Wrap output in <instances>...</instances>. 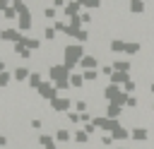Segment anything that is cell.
Here are the masks:
<instances>
[{"mask_svg":"<svg viewBox=\"0 0 154 149\" xmlns=\"http://www.w3.org/2000/svg\"><path fill=\"white\" fill-rule=\"evenodd\" d=\"M82 58H84V48H82L79 43H70V46L63 48V65H67L70 70H72L75 65H79Z\"/></svg>","mask_w":154,"mask_h":149,"instance_id":"6da1fadb","label":"cell"},{"mask_svg":"<svg viewBox=\"0 0 154 149\" xmlns=\"http://www.w3.org/2000/svg\"><path fill=\"white\" fill-rule=\"evenodd\" d=\"M22 36H24V34H22L17 26H5V29H2V34H0V41H5V43H12V46H14V43H19V38H22Z\"/></svg>","mask_w":154,"mask_h":149,"instance_id":"7a4b0ae2","label":"cell"},{"mask_svg":"<svg viewBox=\"0 0 154 149\" xmlns=\"http://www.w3.org/2000/svg\"><path fill=\"white\" fill-rule=\"evenodd\" d=\"M36 94H38L43 101H53V99L58 96V87H55L53 82H43V84L36 89Z\"/></svg>","mask_w":154,"mask_h":149,"instance_id":"3957f363","label":"cell"},{"mask_svg":"<svg viewBox=\"0 0 154 149\" xmlns=\"http://www.w3.org/2000/svg\"><path fill=\"white\" fill-rule=\"evenodd\" d=\"M51 103V108L55 111V113H70V106H72V101L67 99V96H55L53 101H48Z\"/></svg>","mask_w":154,"mask_h":149,"instance_id":"277c9868","label":"cell"},{"mask_svg":"<svg viewBox=\"0 0 154 149\" xmlns=\"http://www.w3.org/2000/svg\"><path fill=\"white\" fill-rule=\"evenodd\" d=\"M53 137H55L58 144H70V142H72V132H70V127H55Z\"/></svg>","mask_w":154,"mask_h":149,"instance_id":"5b68a950","label":"cell"},{"mask_svg":"<svg viewBox=\"0 0 154 149\" xmlns=\"http://www.w3.org/2000/svg\"><path fill=\"white\" fill-rule=\"evenodd\" d=\"M29 74H31V70H29L26 65H17V67L12 70V79H14V82H19V84H22V82H26V79H29Z\"/></svg>","mask_w":154,"mask_h":149,"instance_id":"8992f818","label":"cell"},{"mask_svg":"<svg viewBox=\"0 0 154 149\" xmlns=\"http://www.w3.org/2000/svg\"><path fill=\"white\" fill-rule=\"evenodd\" d=\"M31 24H34V19H31V12H24V14H19L17 17V29L24 34V31H29L31 29Z\"/></svg>","mask_w":154,"mask_h":149,"instance_id":"52a82bcc","label":"cell"},{"mask_svg":"<svg viewBox=\"0 0 154 149\" xmlns=\"http://www.w3.org/2000/svg\"><path fill=\"white\" fill-rule=\"evenodd\" d=\"M130 137H132L137 144H142V142L149 139V127H132V130H130Z\"/></svg>","mask_w":154,"mask_h":149,"instance_id":"ba28073f","label":"cell"},{"mask_svg":"<svg viewBox=\"0 0 154 149\" xmlns=\"http://www.w3.org/2000/svg\"><path fill=\"white\" fill-rule=\"evenodd\" d=\"M79 7H82V2L79 0H72V2H67L63 10H65V17H70V19H75V17H79Z\"/></svg>","mask_w":154,"mask_h":149,"instance_id":"9c48e42d","label":"cell"},{"mask_svg":"<svg viewBox=\"0 0 154 149\" xmlns=\"http://www.w3.org/2000/svg\"><path fill=\"white\" fill-rule=\"evenodd\" d=\"M26 84H29V89H38L41 84H43V77H41V72L38 70H31V74H29V79H26Z\"/></svg>","mask_w":154,"mask_h":149,"instance_id":"30bf717a","label":"cell"},{"mask_svg":"<svg viewBox=\"0 0 154 149\" xmlns=\"http://www.w3.org/2000/svg\"><path fill=\"white\" fill-rule=\"evenodd\" d=\"M111 132H113L111 137H113V139H118V142H128V139H130V130H128V127H120V125H116Z\"/></svg>","mask_w":154,"mask_h":149,"instance_id":"8fae6325","label":"cell"},{"mask_svg":"<svg viewBox=\"0 0 154 149\" xmlns=\"http://www.w3.org/2000/svg\"><path fill=\"white\" fill-rule=\"evenodd\" d=\"M12 50H14V55H19L22 60H31V50H29L26 46H22V43H14V46H12Z\"/></svg>","mask_w":154,"mask_h":149,"instance_id":"7c38bea8","label":"cell"},{"mask_svg":"<svg viewBox=\"0 0 154 149\" xmlns=\"http://www.w3.org/2000/svg\"><path fill=\"white\" fill-rule=\"evenodd\" d=\"M72 142L75 144H89V132L87 130H75L72 132Z\"/></svg>","mask_w":154,"mask_h":149,"instance_id":"4fadbf2b","label":"cell"},{"mask_svg":"<svg viewBox=\"0 0 154 149\" xmlns=\"http://www.w3.org/2000/svg\"><path fill=\"white\" fill-rule=\"evenodd\" d=\"M99 65V60L94 58V55H84L82 60H79V67H84V70H94Z\"/></svg>","mask_w":154,"mask_h":149,"instance_id":"5bb4252c","label":"cell"},{"mask_svg":"<svg viewBox=\"0 0 154 149\" xmlns=\"http://www.w3.org/2000/svg\"><path fill=\"white\" fill-rule=\"evenodd\" d=\"M70 87H75V89L84 87V74H77V72H72V74H70Z\"/></svg>","mask_w":154,"mask_h":149,"instance_id":"9a60e30c","label":"cell"},{"mask_svg":"<svg viewBox=\"0 0 154 149\" xmlns=\"http://www.w3.org/2000/svg\"><path fill=\"white\" fill-rule=\"evenodd\" d=\"M130 12L132 14H142L144 12V2L142 0H130Z\"/></svg>","mask_w":154,"mask_h":149,"instance_id":"2e32d148","label":"cell"},{"mask_svg":"<svg viewBox=\"0 0 154 149\" xmlns=\"http://www.w3.org/2000/svg\"><path fill=\"white\" fill-rule=\"evenodd\" d=\"M2 17H5V19H7V22H14V19H17V17H19V14H17V10H14V7H12V5H10V7H7V10H5V12H2Z\"/></svg>","mask_w":154,"mask_h":149,"instance_id":"e0dca14e","label":"cell"},{"mask_svg":"<svg viewBox=\"0 0 154 149\" xmlns=\"http://www.w3.org/2000/svg\"><path fill=\"white\" fill-rule=\"evenodd\" d=\"M55 36H58L55 26H46V29H43V38H46V41H55Z\"/></svg>","mask_w":154,"mask_h":149,"instance_id":"ac0fdd59","label":"cell"},{"mask_svg":"<svg viewBox=\"0 0 154 149\" xmlns=\"http://www.w3.org/2000/svg\"><path fill=\"white\" fill-rule=\"evenodd\" d=\"M111 50H113V53H120V50H125V41H120V38H113V41H111Z\"/></svg>","mask_w":154,"mask_h":149,"instance_id":"d6986e66","label":"cell"},{"mask_svg":"<svg viewBox=\"0 0 154 149\" xmlns=\"http://www.w3.org/2000/svg\"><path fill=\"white\" fill-rule=\"evenodd\" d=\"M10 82H12V72H7V70H5V72H0V89H5Z\"/></svg>","mask_w":154,"mask_h":149,"instance_id":"ffe728a7","label":"cell"},{"mask_svg":"<svg viewBox=\"0 0 154 149\" xmlns=\"http://www.w3.org/2000/svg\"><path fill=\"white\" fill-rule=\"evenodd\" d=\"M113 67H116L118 72H128V70H130V62H128V60H116Z\"/></svg>","mask_w":154,"mask_h":149,"instance_id":"44dd1931","label":"cell"},{"mask_svg":"<svg viewBox=\"0 0 154 149\" xmlns=\"http://www.w3.org/2000/svg\"><path fill=\"white\" fill-rule=\"evenodd\" d=\"M140 50V43H135V41H130V43H125V53H130V55H135Z\"/></svg>","mask_w":154,"mask_h":149,"instance_id":"7402d4cb","label":"cell"},{"mask_svg":"<svg viewBox=\"0 0 154 149\" xmlns=\"http://www.w3.org/2000/svg\"><path fill=\"white\" fill-rule=\"evenodd\" d=\"M96 77H99L96 70H84V82H96Z\"/></svg>","mask_w":154,"mask_h":149,"instance_id":"603a6c76","label":"cell"},{"mask_svg":"<svg viewBox=\"0 0 154 149\" xmlns=\"http://www.w3.org/2000/svg\"><path fill=\"white\" fill-rule=\"evenodd\" d=\"M29 127H31V130H41V127H43V120H41V118H31V120H29Z\"/></svg>","mask_w":154,"mask_h":149,"instance_id":"cb8c5ba5","label":"cell"},{"mask_svg":"<svg viewBox=\"0 0 154 149\" xmlns=\"http://www.w3.org/2000/svg\"><path fill=\"white\" fill-rule=\"evenodd\" d=\"M55 14H58L55 7H46V10H43V17H46V19H55Z\"/></svg>","mask_w":154,"mask_h":149,"instance_id":"d4e9b609","label":"cell"},{"mask_svg":"<svg viewBox=\"0 0 154 149\" xmlns=\"http://www.w3.org/2000/svg\"><path fill=\"white\" fill-rule=\"evenodd\" d=\"M84 7H101V0H84Z\"/></svg>","mask_w":154,"mask_h":149,"instance_id":"484cf974","label":"cell"},{"mask_svg":"<svg viewBox=\"0 0 154 149\" xmlns=\"http://www.w3.org/2000/svg\"><path fill=\"white\" fill-rule=\"evenodd\" d=\"M79 22H82V24H89V22H91V14H89V12H82V14H79Z\"/></svg>","mask_w":154,"mask_h":149,"instance_id":"4316f807","label":"cell"},{"mask_svg":"<svg viewBox=\"0 0 154 149\" xmlns=\"http://www.w3.org/2000/svg\"><path fill=\"white\" fill-rule=\"evenodd\" d=\"M10 5H12V0H0V12H5Z\"/></svg>","mask_w":154,"mask_h":149,"instance_id":"83f0119b","label":"cell"},{"mask_svg":"<svg viewBox=\"0 0 154 149\" xmlns=\"http://www.w3.org/2000/svg\"><path fill=\"white\" fill-rule=\"evenodd\" d=\"M65 5H67L65 0H53V7H65Z\"/></svg>","mask_w":154,"mask_h":149,"instance_id":"f1b7e54d","label":"cell"},{"mask_svg":"<svg viewBox=\"0 0 154 149\" xmlns=\"http://www.w3.org/2000/svg\"><path fill=\"white\" fill-rule=\"evenodd\" d=\"M5 70H7V62H5L2 58H0V72H5Z\"/></svg>","mask_w":154,"mask_h":149,"instance_id":"f546056e","label":"cell"},{"mask_svg":"<svg viewBox=\"0 0 154 149\" xmlns=\"http://www.w3.org/2000/svg\"><path fill=\"white\" fill-rule=\"evenodd\" d=\"M116 149H132L130 144H120V147H116Z\"/></svg>","mask_w":154,"mask_h":149,"instance_id":"4dcf8cb0","label":"cell"},{"mask_svg":"<svg viewBox=\"0 0 154 149\" xmlns=\"http://www.w3.org/2000/svg\"><path fill=\"white\" fill-rule=\"evenodd\" d=\"M152 94H154V84H152Z\"/></svg>","mask_w":154,"mask_h":149,"instance_id":"1f68e13d","label":"cell"},{"mask_svg":"<svg viewBox=\"0 0 154 149\" xmlns=\"http://www.w3.org/2000/svg\"><path fill=\"white\" fill-rule=\"evenodd\" d=\"M152 113H154V106H152Z\"/></svg>","mask_w":154,"mask_h":149,"instance_id":"d6a6232c","label":"cell"},{"mask_svg":"<svg viewBox=\"0 0 154 149\" xmlns=\"http://www.w3.org/2000/svg\"><path fill=\"white\" fill-rule=\"evenodd\" d=\"M0 34H2V29H0Z\"/></svg>","mask_w":154,"mask_h":149,"instance_id":"836d02e7","label":"cell"}]
</instances>
